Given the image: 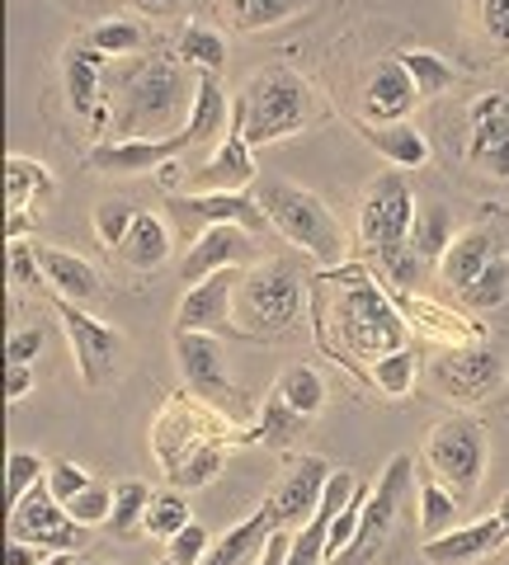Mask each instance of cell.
<instances>
[{
	"instance_id": "1",
	"label": "cell",
	"mask_w": 509,
	"mask_h": 565,
	"mask_svg": "<svg viewBox=\"0 0 509 565\" xmlns=\"http://www.w3.org/2000/svg\"><path fill=\"white\" fill-rule=\"evenodd\" d=\"M316 282H321V297H326L321 340L336 359L344 353L349 363H378L411 344L406 316H401L392 292L363 264H336Z\"/></svg>"
},
{
	"instance_id": "2",
	"label": "cell",
	"mask_w": 509,
	"mask_h": 565,
	"mask_svg": "<svg viewBox=\"0 0 509 565\" xmlns=\"http://www.w3.org/2000/svg\"><path fill=\"white\" fill-rule=\"evenodd\" d=\"M199 95V71L174 52H151L114 71L109 81V132L118 137H174L184 132Z\"/></svg>"
},
{
	"instance_id": "3",
	"label": "cell",
	"mask_w": 509,
	"mask_h": 565,
	"mask_svg": "<svg viewBox=\"0 0 509 565\" xmlns=\"http://www.w3.org/2000/svg\"><path fill=\"white\" fill-rule=\"evenodd\" d=\"M236 444H245V429H236L213 405H203L199 396H184V392L166 396L161 415L151 419V452L174 490L213 486L226 448Z\"/></svg>"
},
{
	"instance_id": "4",
	"label": "cell",
	"mask_w": 509,
	"mask_h": 565,
	"mask_svg": "<svg viewBox=\"0 0 509 565\" xmlns=\"http://www.w3.org/2000/svg\"><path fill=\"white\" fill-rule=\"evenodd\" d=\"M307 311V278L293 259H255L236 288V330L251 340H278Z\"/></svg>"
},
{
	"instance_id": "5",
	"label": "cell",
	"mask_w": 509,
	"mask_h": 565,
	"mask_svg": "<svg viewBox=\"0 0 509 565\" xmlns=\"http://www.w3.org/2000/svg\"><path fill=\"white\" fill-rule=\"evenodd\" d=\"M259 207H265V217L274 222V232L288 245H297L303 255H311L321 269L344 264V226L336 222V212L316 199V193L297 189L288 180H265Z\"/></svg>"
},
{
	"instance_id": "6",
	"label": "cell",
	"mask_w": 509,
	"mask_h": 565,
	"mask_svg": "<svg viewBox=\"0 0 509 565\" xmlns=\"http://www.w3.org/2000/svg\"><path fill=\"white\" fill-rule=\"evenodd\" d=\"M236 104L245 114V141H251V147H269V141H284L307 128L311 85L297 76L293 66H265L245 81Z\"/></svg>"
},
{
	"instance_id": "7",
	"label": "cell",
	"mask_w": 509,
	"mask_h": 565,
	"mask_svg": "<svg viewBox=\"0 0 509 565\" xmlns=\"http://www.w3.org/2000/svg\"><path fill=\"white\" fill-rule=\"evenodd\" d=\"M411 486H415L411 457L396 452L392 462H388V471L378 476V486H373V494H368V504H363L359 537L349 542L336 561H326V565H382V556L392 552V542L401 533V514H406Z\"/></svg>"
},
{
	"instance_id": "8",
	"label": "cell",
	"mask_w": 509,
	"mask_h": 565,
	"mask_svg": "<svg viewBox=\"0 0 509 565\" xmlns=\"http://www.w3.org/2000/svg\"><path fill=\"white\" fill-rule=\"evenodd\" d=\"M415 193L401 170H382L359 199V245L378 259V269L392 255L411 250V222H415Z\"/></svg>"
},
{
	"instance_id": "9",
	"label": "cell",
	"mask_w": 509,
	"mask_h": 565,
	"mask_svg": "<svg viewBox=\"0 0 509 565\" xmlns=\"http://www.w3.org/2000/svg\"><path fill=\"white\" fill-rule=\"evenodd\" d=\"M174 367H180L189 396H199L203 405H213V411L226 415L232 424L245 419V405H251V396H245L241 386L232 382V373H226L218 334L174 330Z\"/></svg>"
},
{
	"instance_id": "10",
	"label": "cell",
	"mask_w": 509,
	"mask_h": 565,
	"mask_svg": "<svg viewBox=\"0 0 509 565\" xmlns=\"http://www.w3.org/2000/svg\"><path fill=\"white\" fill-rule=\"evenodd\" d=\"M425 462L438 486H448L458 500H471L486 471V429L471 415H448L430 429Z\"/></svg>"
},
{
	"instance_id": "11",
	"label": "cell",
	"mask_w": 509,
	"mask_h": 565,
	"mask_svg": "<svg viewBox=\"0 0 509 565\" xmlns=\"http://www.w3.org/2000/svg\"><path fill=\"white\" fill-rule=\"evenodd\" d=\"M47 297H52V311H57V321H62L66 344H72V353H76L81 382L85 386H104L114 377V367H118L123 330L95 321V316L85 311L81 302H72V297H57V292H47Z\"/></svg>"
},
{
	"instance_id": "12",
	"label": "cell",
	"mask_w": 509,
	"mask_h": 565,
	"mask_svg": "<svg viewBox=\"0 0 509 565\" xmlns=\"http://www.w3.org/2000/svg\"><path fill=\"white\" fill-rule=\"evenodd\" d=\"M10 537L14 542H33L47 546V552H85L91 546V527H81L66 504L47 490V481H39L20 504H10Z\"/></svg>"
},
{
	"instance_id": "13",
	"label": "cell",
	"mask_w": 509,
	"mask_h": 565,
	"mask_svg": "<svg viewBox=\"0 0 509 565\" xmlns=\"http://www.w3.org/2000/svg\"><path fill=\"white\" fill-rule=\"evenodd\" d=\"M430 377L448 401L477 405L500 386L505 363H500V353L486 344H448V349H438V359L430 363Z\"/></svg>"
},
{
	"instance_id": "14",
	"label": "cell",
	"mask_w": 509,
	"mask_h": 565,
	"mask_svg": "<svg viewBox=\"0 0 509 565\" xmlns=\"http://www.w3.org/2000/svg\"><path fill=\"white\" fill-rule=\"evenodd\" d=\"M109 57L91 43L76 39L62 52V81H66V99L72 114L91 122V132H109Z\"/></svg>"
},
{
	"instance_id": "15",
	"label": "cell",
	"mask_w": 509,
	"mask_h": 565,
	"mask_svg": "<svg viewBox=\"0 0 509 565\" xmlns=\"http://www.w3.org/2000/svg\"><path fill=\"white\" fill-rule=\"evenodd\" d=\"M255 147L245 141V114L241 104L232 99V122L218 137V147L208 151V161L194 170V193H245L255 184Z\"/></svg>"
},
{
	"instance_id": "16",
	"label": "cell",
	"mask_w": 509,
	"mask_h": 565,
	"mask_svg": "<svg viewBox=\"0 0 509 565\" xmlns=\"http://www.w3.org/2000/svg\"><path fill=\"white\" fill-rule=\"evenodd\" d=\"M194 141L189 132L174 137H104L85 151V170L95 174H147V170H166L174 156L189 151Z\"/></svg>"
},
{
	"instance_id": "17",
	"label": "cell",
	"mask_w": 509,
	"mask_h": 565,
	"mask_svg": "<svg viewBox=\"0 0 509 565\" xmlns=\"http://www.w3.org/2000/svg\"><path fill=\"white\" fill-rule=\"evenodd\" d=\"M170 222L180 226L189 241H199L208 226H218V222H236L245 232H259L269 217L251 193H194L189 189V193H174L170 199Z\"/></svg>"
},
{
	"instance_id": "18",
	"label": "cell",
	"mask_w": 509,
	"mask_h": 565,
	"mask_svg": "<svg viewBox=\"0 0 509 565\" xmlns=\"http://www.w3.org/2000/svg\"><path fill=\"white\" fill-rule=\"evenodd\" d=\"M236 288H241V269H222L213 278L194 282L180 307H174V330H194V334H222L236 330Z\"/></svg>"
},
{
	"instance_id": "19",
	"label": "cell",
	"mask_w": 509,
	"mask_h": 565,
	"mask_svg": "<svg viewBox=\"0 0 509 565\" xmlns=\"http://www.w3.org/2000/svg\"><path fill=\"white\" fill-rule=\"evenodd\" d=\"M467 122V161L496 180H509V95H477Z\"/></svg>"
},
{
	"instance_id": "20",
	"label": "cell",
	"mask_w": 509,
	"mask_h": 565,
	"mask_svg": "<svg viewBox=\"0 0 509 565\" xmlns=\"http://www.w3.org/2000/svg\"><path fill=\"white\" fill-rule=\"evenodd\" d=\"M251 259H255L251 232L236 226V222H218V226H208L199 241H189V255L180 264V274H184L189 288H194V282L213 278L222 269H241V264H251Z\"/></svg>"
},
{
	"instance_id": "21",
	"label": "cell",
	"mask_w": 509,
	"mask_h": 565,
	"mask_svg": "<svg viewBox=\"0 0 509 565\" xmlns=\"http://www.w3.org/2000/svg\"><path fill=\"white\" fill-rule=\"evenodd\" d=\"M330 476H336V467H330L326 457H316V452L288 462L284 481H278L274 494H269L274 509H278V519H284V527H303V523L316 514V504H321Z\"/></svg>"
},
{
	"instance_id": "22",
	"label": "cell",
	"mask_w": 509,
	"mask_h": 565,
	"mask_svg": "<svg viewBox=\"0 0 509 565\" xmlns=\"http://www.w3.org/2000/svg\"><path fill=\"white\" fill-rule=\"evenodd\" d=\"M415 99H420V90H415L411 71L401 66V57L378 62V71L363 85V118L368 122H406Z\"/></svg>"
},
{
	"instance_id": "23",
	"label": "cell",
	"mask_w": 509,
	"mask_h": 565,
	"mask_svg": "<svg viewBox=\"0 0 509 565\" xmlns=\"http://www.w3.org/2000/svg\"><path fill=\"white\" fill-rule=\"evenodd\" d=\"M500 255H505V250H500L496 232H490L486 222H477V226H463V232H453L444 259H438V274H444V282H453L458 292H467L471 282L481 278L486 264L500 259Z\"/></svg>"
},
{
	"instance_id": "24",
	"label": "cell",
	"mask_w": 509,
	"mask_h": 565,
	"mask_svg": "<svg viewBox=\"0 0 509 565\" xmlns=\"http://www.w3.org/2000/svg\"><path fill=\"white\" fill-rule=\"evenodd\" d=\"M278 527H284V519H278L274 500H265L251 519H241L222 542L208 546V561L203 565H255V556L265 552V542L278 533Z\"/></svg>"
},
{
	"instance_id": "25",
	"label": "cell",
	"mask_w": 509,
	"mask_h": 565,
	"mask_svg": "<svg viewBox=\"0 0 509 565\" xmlns=\"http://www.w3.org/2000/svg\"><path fill=\"white\" fill-rule=\"evenodd\" d=\"M354 132L373 147L382 161H392L396 170H420L430 161V141L415 122H368V118H354Z\"/></svg>"
},
{
	"instance_id": "26",
	"label": "cell",
	"mask_w": 509,
	"mask_h": 565,
	"mask_svg": "<svg viewBox=\"0 0 509 565\" xmlns=\"http://www.w3.org/2000/svg\"><path fill=\"white\" fill-rule=\"evenodd\" d=\"M33 255H39V264H43L47 292L72 297V302H91V297L99 292V274H95L91 259L62 250V245H43V241H33Z\"/></svg>"
},
{
	"instance_id": "27",
	"label": "cell",
	"mask_w": 509,
	"mask_h": 565,
	"mask_svg": "<svg viewBox=\"0 0 509 565\" xmlns=\"http://www.w3.org/2000/svg\"><path fill=\"white\" fill-rule=\"evenodd\" d=\"M500 542H509L500 519L467 523V527H453V533H444V537H430L425 542V561H434V565H463V561H477L486 552H496Z\"/></svg>"
},
{
	"instance_id": "28",
	"label": "cell",
	"mask_w": 509,
	"mask_h": 565,
	"mask_svg": "<svg viewBox=\"0 0 509 565\" xmlns=\"http://www.w3.org/2000/svg\"><path fill=\"white\" fill-rule=\"evenodd\" d=\"M118 255H123V264H128V269H137V274L161 269V264L170 259V222L156 217V212H137V222H132L128 241L118 245Z\"/></svg>"
},
{
	"instance_id": "29",
	"label": "cell",
	"mask_w": 509,
	"mask_h": 565,
	"mask_svg": "<svg viewBox=\"0 0 509 565\" xmlns=\"http://www.w3.org/2000/svg\"><path fill=\"white\" fill-rule=\"evenodd\" d=\"M226 122H232V99H226L222 90V76L218 71H199V95H194V114H189L184 132L194 147H203V141H213L226 132Z\"/></svg>"
},
{
	"instance_id": "30",
	"label": "cell",
	"mask_w": 509,
	"mask_h": 565,
	"mask_svg": "<svg viewBox=\"0 0 509 565\" xmlns=\"http://www.w3.org/2000/svg\"><path fill=\"white\" fill-rule=\"evenodd\" d=\"M316 0H218V14L226 20V29L236 33H259V29H278L288 24L293 14L311 10Z\"/></svg>"
},
{
	"instance_id": "31",
	"label": "cell",
	"mask_w": 509,
	"mask_h": 565,
	"mask_svg": "<svg viewBox=\"0 0 509 565\" xmlns=\"http://www.w3.org/2000/svg\"><path fill=\"white\" fill-rule=\"evenodd\" d=\"M307 415H297L293 405L278 396V386L265 396V411H259V419L245 429V444H265V448H293L297 438L307 434Z\"/></svg>"
},
{
	"instance_id": "32",
	"label": "cell",
	"mask_w": 509,
	"mask_h": 565,
	"mask_svg": "<svg viewBox=\"0 0 509 565\" xmlns=\"http://www.w3.org/2000/svg\"><path fill=\"white\" fill-rule=\"evenodd\" d=\"M174 57H180L184 66H194V71H218V76H222V66H226V39H222L213 24H184L180 43H174Z\"/></svg>"
},
{
	"instance_id": "33",
	"label": "cell",
	"mask_w": 509,
	"mask_h": 565,
	"mask_svg": "<svg viewBox=\"0 0 509 565\" xmlns=\"http://www.w3.org/2000/svg\"><path fill=\"white\" fill-rule=\"evenodd\" d=\"M52 193V170L33 156H10L6 161V203L10 207H29L33 199H47Z\"/></svg>"
},
{
	"instance_id": "34",
	"label": "cell",
	"mask_w": 509,
	"mask_h": 565,
	"mask_svg": "<svg viewBox=\"0 0 509 565\" xmlns=\"http://www.w3.org/2000/svg\"><path fill=\"white\" fill-rule=\"evenodd\" d=\"M458 494H453L448 486H438L434 476L425 486H420V533H425V542L430 537H444V533H453L458 527Z\"/></svg>"
},
{
	"instance_id": "35",
	"label": "cell",
	"mask_w": 509,
	"mask_h": 565,
	"mask_svg": "<svg viewBox=\"0 0 509 565\" xmlns=\"http://www.w3.org/2000/svg\"><path fill=\"white\" fill-rule=\"evenodd\" d=\"M274 386H278V396H284L297 415H307V419L321 415V405H326V382H321V373H316V367L297 363V367H288V373L278 377Z\"/></svg>"
},
{
	"instance_id": "36",
	"label": "cell",
	"mask_w": 509,
	"mask_h": 565,
	"mask_svg": "<svg viewBox=\"0 0 509 565\" xmlns=\"http://www.w3.org/2000/svg\"><path fill=\"white\" fill-rule=\"evenodd\" d=\"M401 57V66L411 71V81H415V90H420V99H434V95H444L453 81V66L438 57V52H430V47H406V52H396Z\"/></svg>"
},
{
	"instance_id": "37",
	"label": "cell",
	"mask_w": 509,
	"mask_h": 565,
	"mask_svg": "<svg viewBox=\"0 0 509 565\" xmlns=\"http://www.w3.org/2000/svg\"><path fill=\"white\" fill-rule=\"evenodd\" d=\"M194 519H189V500H184V490H161V494H151V504H147V519H142V533L151 537H161L170 542L180 527H189Z\"/></svg>"
},
{
	"instance_id": "38",
	"label": "cell",
	"mask_w": 509,
	"mask_h": 565,
	"mask_svg": "<svg viewBox=\"0 0 509 565\" xmlns=\"http://www.w3.org/2000/svg\"><path fill=\"white\" fill-rule=\"evenodd\" d=\"M448 241H453V226L444 217V207H415V222H411V250L420 259H430L438 264L448 250Z\"/></svg>"
},
{
	"instance_id": "39",
	"label": "cell",
	"mask_w": 509,
	"mask_h": 565,
	"mask_svg": "<svg viewBox=\"0 0 509 565\" xmlns=\"http://www.w3.org/2000/svg\"><path fill=\"white\" fill-rule=\"evenodd\" d=\"M415 373H420V353L406 344V349L388 353V359H378L368 377H373V386H382L388 396H406L411 386H415Z\"/></svg>"
},
{
	"instance_id": "40",
	"label": "cell",
	"mask_w": 509,
	"mask_h": 565,
	"mask_svg": "<svg viewBox=\"0 0 509 565\" xmlns=\"http://www.w3.org/2000/svg\"><path fill=\"white\" fill-rule=\"evenodd\" d=\"M147 504H151V490L142 481H118L114 486V519H109V527H114L118 537L137 533L142 519H147Z\"/></svg>"
},
{
	"instance_id": "41",
	"label": "cell",
	"mask_w": 509,
	"mask_h": 565,
	"mask_svg": "<svg viewBox=\"0 0 509 565\" xmlns=\"http://www.w3.org/2000/svg\"><path fill=\"white\" fill-rule=\"evenodd\" d=\"M85 39H91L104 57H132V52H142V43H147V33L137 29L132 20H99L91 33H85Z\"/></svg>"
},
{
	"instance_id": "42",
	"label": "cell",
	"mask_w": 509,
	"mask_h": 565,
	"mask_svg": "<svg viewBox=\"0 0 509 565\" xmlns=\"http://www.w3.org/2000/svg\"><path fill=\"white\" fill-rule=\"evenodd\" d=\"M47 467H52V462H43L39 452L14 448V452L6 457V500H10V504H20L33 486L47 481Z\"/></svg>"
},
{
	"instance_id": "43",
	"label": "cell",
	"mask_w": 509,
	"mask_h": 565,
	"mask_svg": "<svg viewBox=\"0 0 509 565\" xmlns=\"http://www.w3.org/2000/svg\"><path fill=\"white\" fill-rule=\"evenodd\" d=\"M132 222H137V207H132L128 199H104V203L95 207V236H99L104 250H118V245L128 241Z\"/></svg>"
},
{
	"instance_id": "44",
	"label": "cell",
	"mask_w": 509,
	"mask_h": 565,
	"mask_svg": "<svg viewBox=\"0 0 509 565\" xmlns=\"http://www.w3.org/2000/svg\"><path fill=\"white\" fill-rule=\"evenodd\" d=\"M463 297H467L471 307H481V311H486V307H500L505 297H509V259H505V255H500V259H490L486 269H481V278L471 282Z\"/></svg>"
},
{
	"instance_id": "45",
	"label": "cell",
	"mask_w": 509,
	"mask_h": 565,
	"mask_svg": "<svg viewBox=\"0 0 509 565\" xmlns=\"http://www.w3.org/2000/svg\"><path fill=\"white\" fill-rule=\"evenodd\" d=\"M66 514H72L81 527H99V523H109V519H114V490L95 481L91 490H81L76 500H66Z\"/></svg>"
},
{
	"instance_id": "46",
	"label": "cell",
	"mask_w": 509,
	"mask_h": 565,
	"mask_svg": "<svg viewBox=\"0 0 509 565\" xmlns=\"http://www.w3.org/2000/svg\"><path fill=\"white\" fill-rule=\"evenodd\" d=\"M208 533H203V523H189V527H180L170 542H166V556L174 561V565H203L208 561Z\"/></svg>"
},
{
	"instance_id": "47",
	"label": "cell",
	"mask_w": 509,
	"mask_h": 565,
	"mask_svg": "<svg viewBox=\"0 0 509 565\" xmlns=\"http://www.w3.org/2000/svg\"><path fill=\"white\" fill-rule=\"evenodd\" d=\"M91 486H95V476L85 471V467H76V462H52V467H47V490L57 494L62 504L76 500V494L91 490Z\"/></svg>"
},
{
	"instance_id": "48",
	"label": "cell",
	"mask_w": 509,
	"mask_h": 565,
	"mask_svg": "<svg viewBox=\"0 0 509 565\" xmlns=\"http://www.w3.org/2000/svg\"><path fill=\"white\" fill-rule=\"evenodd\" d=\"M477 20L486 39L509 57V0H477Z\"/></svg>"
},
{
	"instance_id": "49",
	"label": "cell",
	"mask_w": 509,
	"mask_h": 565,
	"mask_svg": "<svg viewBox=\"0 0 509 565\" xmlns=\"http://www.w3.org/2000/svg\"><path fill=\"white\" fill-rule=\"evenodd\" d=\"M10 278L20 282V288H47L43 264H39V255H33L29 241H14V245H10Z\"/></svg>"
},
{
	"instance_id": "50",
	"label": "cell",
	"mask_w": 509,
	"mask_h": 565,
	"mask_svg": "<svg viewBox=\"0 0 509 565\" xmlns=\"http://www.w3.org/2000/svg\"><path fill=\"white\" fill-rule=\"evenodd\" d=\"M43 353V330L29 326V330H14L10 344H6V363H33Z\"/></svg>"
},
{
	"instance_id": "51",
	"label": "cell",
	"mask_w": 509,
	"mask_h": 565,
	"mask_svg": "<svg viewBox=\"0 0 509 565\" xmlns=\"http://www.w3.org/2000/svg\"><path fill=\"white\" fill-rule=\"evenodd\" d=\"M33 392V367L29 363H6V401L20 405Z\"/></svg>"
},
{
	"instance_id": "52",
	"label": "cell",
	"mask_w": 509,
	"mask_h": 565,
	"mask_svg": "<svg viewBox=\"0 0 509 565\" xmlns=\"http://www.w3.org/2000/svg\"><path fill=\"white\" fill-rule=\"evenodd\" d=\"M288 552H293V533L288 527H278V533L265 542V552L255 556V565H288Z\"/></svg>"
},
{
	"instance_id": "53",
	"label": "cell",
	"mask_w": 509,
	"mask_h": 565,
	"mask_svg": "<svg viewBox=\"0 0 509 565\" xmlns=\"http://www.w3.org/2000/svg\"><path fill=\"white\" fill-rule=\"evenodd\" d=\"M52 552L47 546H33V542H6V565H43Z\"/></svg>"
},
{
	"instance_id": "54",
	"label": "cell",
	"mask_w": 509,
	"mask_h": 565,
	"mask_svg": "<svg viewBox=\"0 0 509 565\" xmlns=\"http://www.w3.org/2000/svg\"><path fill=\"white\" fill-rule=\"evenodd\" d=\"M29 232H39V222H33V212H29V207H10V212H6V245L24 241Z\"/></svg>"
},
{
	"instance_id": "55",
	"label": "cell",
	"mask_w": 509,
	"mask_h": 565,
	"mask_svg": "<svg viewBox=\"0 0 509 565\" xmlns=\"http://www.w3.org/2000/svg\"><path fill=\"white\" fill-rule=\"evenodd\" d=\"M142 14H151V20H161V14H184L189 0H132Z\"/></svg>"
},
{
	"instance_id": "56",
	"label": "cell",
	"mask_w": 509,
	"mask_h": 565,
	"mask_svg": "<svg viewBox=\"0 0 509 565\" xmlns=\"http://www.w3.org/2000/svg\"><path fill=\"white\" fill-rule=\"evenodd\" d=\"M43 565H76V552H52Z\"/></svg>"
},
{
	"instance_id": "57",
	"label": "cell",
	"mask_w": 509,
	"mask_h": 565,
	"mask_svg": "<svg viewBox=\"0 0 509 565\" xmlns=\"http://www.w3.org/2000/svg\"><path fill=\"white\" fill-rule=\"evenodd\" d=\"M500 523H505V533H509V494H505V500H500V514H496Z\"/></svg>"
},
{
	"instance_id": "58",
	"label": "cell",
	"mask_w": 509,
	"mask_h": 565,
	"mask_svg": "<svg viewBox=\"0 0 509 565\" xmlns=\"http://www.w3.org/2000/svg\"><path fill=\"white\" fill-rule=\"evenodd\" d=\"M151 565H174V561H170V556H166V561H151Z\"/></svg>"
},
{
	"instance_id": "59",
	"label": "cell",
	"mask_w": 509,
	"mask_h": 565,
	"mask_svg": "<svg viewBox=\"0 0 509 565\" xmlns=\"http://www.w3.org/2000/svg\"><path fill=\"white\" fill-rule=\"evenodd\" d=\"M76 565H95V561H76Z\"/></svg>"
},
{
	"instance_id": "60",
	"label": "cell",
	"mask_w": 509,
	"mask_h": 565,
	"mask_svg": "<svg viewBox=\"0 0 509 565\" xmlns=\"http://www.w3.org/2000/svg\"><path fill=\"white\" fill-rule=\"evenodd\" d=\"M95 565H114V561H95Z\"/></svg>"
}]
</instances>
